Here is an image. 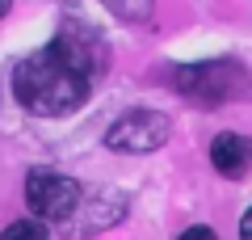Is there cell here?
<instances>
[{
    "instance_id": "10",
    "label": "cell",
    "mask_w": 252,
    "mask_h": 240,
    "mask_svg": "<svg viewBox=\"0 0 252 240\" xmlns=\"http://www.w3.org/2000/svg\"><path fill=\"white\" fill-rule=\"evenodd\" d=\"M240 240H252V206L244 211V219H240Z\"/></svg>"
},
{
    "instance_id": "4",
    "label": "cell",
    "mask_w": 252,
    "mask_h": 240,
    "mask_svg": "<svg viewBox=\"0 0 252 240\" xmlns=\"http://www.w3.org/2000/svg\"><path fill=\"white\" fill-rule=\"evenodd\" d=\"M26 202L38 219H67L80 202V181L51 173V169H34L26 181Z\"/></svg>"
},
{
    "instance_id": "5",
    "label": "cell",
    "mask_w": 252,
    "mask_h": 240,
    "mask_svg": "<svg viewBox=\"0 0 252 240\" xmlns=\"http://www.w3.org/2000/svg\"><path fill=\"white\" fill-rule=\"evenodd\" d=\"M126 206H130V198L122 194V190H97L93 198L80 194V202H76V211L67 215V232H72V240H89L97 236V232L114 228V223L126 219Z\"/></svg>"
},
{
    "instance_id": "7",
    "label": "cell",
    "mask_w": 252,
    "mask_h": 240,
    "mask_svg": "<svg viewBox=\"0 0 252 240\" xmlns=\"http://www.w3.org/2000/svg\"><path fill=\"white\" fill-rule=\"evenodd\" d=\"M0 240H51V236H46V228L38 219H17L0 232Z\"/></svg>"
},
{
    "instance_id": "1",
    "label": "cell",
    "mask_w": 252,
    "mask_h": 240,
    "mask_svg": "<svg viewBox=\"0 0 252 240\" xmlns=\"http://www.w3.org/2000/svg\"><path fill=\"white\" fill-rule=\"evenodd\" d=\"M13 93H17V101L30 114L63 118V114H72V110L84 106V97H89V76L80 68H72L55 46H46V51H38V55H30V59L17 63V72H13Z\"/></svg>"
},
{
    "instance_id": "2",
    "label": "cell",
    "mask_w": 252,
    "mask_h": 240,
    "mask_svg": "<svg viewBox=\"0 0 252 240\" xmlns=\"http://www.w3.org/2000/svg\"><path fill=\"white\" fill-rule=\"evenodd\" d=\"M177 89L185 93V97L202 101L206 110H219V106H227L231 97L248 93V89H252V80H248V72H244L240 63L210 59V63H193V68H181Z\"/></svg>"
},
{
    "instance_id": "11",
    "label": "cell",
    "mask_w": 252,
    "mask_h": 240,
    "mask_svg": "<svg viewBox=\"0 0 252 240\" xmlns=\"http://www.w3.org/2000/svg\"><path fill=\"white\" fill-rule=\"evenodd\" d=\"M9 4H13V0H0V17H4V13H9Z\"/></svg>"
},
{
    "instance_id": "3",
    "label": "cell",
    "mask_w": 252,
    "mask_h": 240,
    "mask_svg": "<svg viewBox=\"0 0 252 240\" xmlns=\"http://www.w3.org/2000/svg\"><path fill=\"white\" fill-rule=\"evenodd\" d=\"M168 131H172L168 114H160V110H130V114H122L105 131V148L122 152V156H143V152L164 148Z\"/></svg>"
},
{
    "instance_id": "6",
    "label": "cell",
    "mask_w": 252,
    "mask_h": 240,
    "mask_svg": "<svg viewBox=\"0 0 252 240\" xmlns=\"http://www.w3.org/2000/svg\"><path fill=\"white\" fill-rule=\"evenodd\" d=\"M210 164L223 177H244L252 169V139L248 135H235V131L215 135V143H210Z\"/></svg>"
},
{
    "instance_id": "9",
    "label": "cell",
    "mask_w": 252,
    "mask_h": 240,
    "mask_svg": "<svg viewBox=\"0 0 252 240\" xmlns=\"http://www.w3.org/2000/svg\"><path fill=\"white\" fill-rule=\"evenodd\" d=\"M181 240H219V236H215V228H189V232H181Z\"/></svg>"
},
{
    "instance_id": "8",
    "label": "cell",
    "mask_w": 252,
    "mask_h": 240,
    "mask_svg": "<svg viewBox=\"0 0 252 240\" xmlns=\"http://www.w3.org/2000/svg\"><path fill=\"white\" fill-rule=\"evenodd\" d=\"M109 13H118L122 21H143L152 13V0H105Z\"/></svg>"
}]
</instances>
